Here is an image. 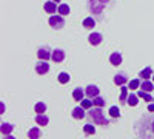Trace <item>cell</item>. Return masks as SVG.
Here are the masks:
<instances>
[{
  "label": "cell",
  "instance_id": "cell-1",
  "mask_svg": "<svg viewBox=\"0 0 154 139\" xmlns=\"http://www.w3.org/2000/svg\"><path fill=\"white\" fill-rule=\"evenodd\" d=\"M86 116L89 118V121H91V122H94V124H97V125H108V119L105 118L103 111H102V107L91 108Z\"/></svg>",
  "mask_w": 154,
  "mask_h": 139
},
{
  "label": "cell",
  "instance_id": "cell-2",
  "mask_svg": "<svg viewBox=\"0 0 154 139\" xmlns=\"http://www.w3.org/2000/svg\"><path fill=\"white\" fill-rule=\"evenodd\" d=\"M106 3H108V0H88V9L93 14H102Z\"/></svg>",
  "mask_w": 154,
  "mask_h": 139
},
{
  "label": "cell",
  "instance_id": "cell-3",
  "mask_svg": "<svg viewBox=\"0 0 154 139\" xmlns=\"http://www.w3.org/2000/svg\"><path fill=\"white\" fill-rule=\"evenodd\" d=\"M48 22H49L51 27L56 28V30H60V28L65 27V19L62 17V14H60V16H51Z\"/></svg>",
  "mask_w": 154,
  "mask_h": 139
},
{
  "label": "cell",
  "instance_id": "cell-4",
  "mask_svg": "<svg viewBox=\"0 0 154 139\" xmlns=\"http://www.w3.org/2000/svg\"><path fill=\"white\" fill-rule=\"evenodd\" d=\"M35 71H37L38 74H46V73L49 71L48 62L43 60V59H40V62H37V64H35Z\"/></svg>",
  "mask_w": 154,
  "mask_h": 139
},
{
  "label": "cell",
  "instance_id": "cell-5",
  "mask_svg": "<svg viewBox=\"0 0 154 139\" xmlns=\"http://www.w3.org/2000/svg\"><path fill=\"white\" fill-rule=\"evenodd\" d=\"M37 56H38V59L48 60V59H53V51H49V48H48V46H43V48H38Z\"/></svg>",
  "mask_w": 154,
  "mask_h": 139
},
{
  "label": "cell",
  "instance_id": "cell-6",
  "mask_svg": "<svg viewBox=\"0 0 154 139\" xmlns=\"http://www.w3.org/2000/svg\"><path fill=\"white\" fill-rule=\"evenodd\" d=\"M99 93H100V90H99L96 85H88V87L85 88V94H86V97H89V99H94L96 96H99Z\"/></svg>",
  "mask_w": 154,
  "mask_h": 139
},
{
  "label": "cell",
  "instance_id": "cell-7",
  "mask_svg": "<svg viewBox=\"0 0 154 139\" xmlns=\"http://www.w3.org/2000/svg\"><path fill=\"white\" fill-rule=\"evenodd\" d=\"M88 40H89V43H91V45H99L102 40H103V37H102L100 33H91V34H89V37H88Z\"/></svg>",
  "mask_w": 154,
  "mask_h": 139
},
{
  "label": "cell",
  "instance_id": "cell-8",
  "mask_svg": "<svg viewBox=\"0 0 154 139\" xmlns=\"http://www.w3.org/2000/svg\"><path fill=\"white\" fill-rule=\"evenodd\" d=\"M56 3L57 2H54V0H49V2L45 3V11L48 12V14H54L56 11H59V6Z\"/></svg>",
  "mask_w": 154,
  "mask_h": 139
},
{
  "label": "cell",
  "instance_id": "cell-9",
  "mask_svg": "<svg viewBox=\"0 0 154 139\" xmlns=\"http://www.w3.org/2000/svg\"><path fill=\"white\" fill-rule=\"evenodd\" d=\"M109 62H111V65H120L122 64V56H120V53L119 51H114V53H111V56H109Z\"/></svg>",
  "mask_w": 154,
  "mask_h": 139
},
{
  "label": "cell",
  "instance_id": "cell-10",
  "mask_svg": "<svg viewBox=\"0 0 154 139\" xmlns=\"http://www.w3.org/2000/svg\"><path fill=\"white\" fill-rule=\"evenodd\" d=\"M126 82H128V76L125 73H119V74L114 76V84L116 85H125Z\"/></svg>",
  "mask_w": 154,
  "mask_h": 139
},
{
  "label": "cell",
  "instance_id": "cell-11",
  "mask_svg": "<svg viewBox=\"0 0 154 139\" xmlns=\"http://www.w3.org/2000/svg\"><path fill=\"white\" fill-rule=\"evenodd\" d=\"M86 115H85V108L80 105V107H75L74 110H72V118L74 119H83Z\"/></svg>",
  "mask_w": 154,
  "mask_h": 139
},
{
  "label": "cell",
  "instance_id": "cell-12",
  "mask_svg": "<svg viewBox=\"0 0 154 139\" xmlns=\"http://www.w3.org/2000/svg\"><path fill=\"white\" fill-rule=\"evenodd\" d=\"M65 59V51L63 49H54L53 51V60L54 62H62Z\"/></svg>",
  "mask_w": 154,
  "mask_h": 139
},
{
  "label": "cell",
  "instance_id": "cell-13",
  "mask_svg": "<svg viewBox=\"0 0 154 139\" xmlns=\"http://www.w3.org/2000/svg\"><path fill=\"white\" fill-rule=\"evenodd\" d=\"M140 90H143V91H152L154 90V84L152 82H149L148 79H143V82L140 84Z\"/></svg>",
  "mask_w": 154,
  "mask_h": 139
},
{
  "label": "cell",
  "instance_id": "cell-14",
  "mask_svg": "<svg viewBox=\"0 0 154 139\" xmlns=\"http://www.w3.org/2000/svg\"><path fill=\"white\" fill-rule=\"evenodd\" d=\"M35 122L38 125H42V127H45V125L48 124V118L43 115V113H37V116H35Z\"/></svg>",
  "mask_w": 154,
  "mask_h": 139
},
{
  "label": "cell",
  "instance_id": "cell-15",
  "mask_svg": "<svg viewBox=\"0 0 154 139\" xmlns=\"http://www.w3.org/2000/svg\"><path fill=\"white\" fill-rule=\"evenodd\" d=\"M151 74H152L151 67H146V68H143L142 71L139 73V77H142V79H149V77H151Z\"/></svg>",
  "mask_w": 154,
  "mask_h": 139
},
{
  "label": "cell",
  "instance_id": "cell-16",
  "mask_svg": "<svg viewBox=\"0 0 154 139\" xmlns=\"http://www.w3.org/2000/svg\"><path fill=\"white\" fill-rule=\"evenodd\" d=\"M137 96H139V97H142V99H145L146 102H152V100H154V97H152L148 91H143V90L137 91Z\"/></svg>",
  "mask_w": 154,
  "mask_h": 139
},
{
  "label": "cell",
  "instance_id": "cell-17",
  "mask_svg": "<svg viewBox=\"0 0 154 139\" xmlns=\"http://www.w3.org/2000/svg\"><path fill=\"white\" fill-rule=\"evenodd\" d=\"M137 99H139L137 94L130 93V94H128V99H126V104H130L131 107H136V105H137Z\"/></svg>",
  "mask_w": 154,
  "mask_h": 139
},
{
  "label": "cell",
  "instance_id": "cell-18",
  "mask_svg": "<svg viewBox=\"0 0 154 139\" xmlns=\"http://www.w3.org/2000/svg\"><path fill=\"white\" fill-rule=\"evenodd\" d=\"M72 97H74V100H77V102H82V99H83L82 88H75V90L72 91Z\"/></svg>",
  "mask_w": 154,
  "mask_h": 139
},
{
  "label": "cell",
  "instance_id": "cell-19",
  "mask_svg": "<svg viewBox=\"0 0 154 139\" xmlns=\"http://www.w3.org/2000/svg\"><path fill=\"white\" fill-rule=\"evenodd\" d=\"M0 130H2V134H6V136H9V133H11L12 130H14V127H12L11 124H6V122H3V124H2V128H0Z\"/></svg>",
  "mask_w": 154,
  "mask_h": 139
},
{
  "label": "cell",
  "instance_id": "cell-20",
  "mask_svg": "<svg viewBox=\"0 0 154 139\" xmlns=\"http://www.w3.org/2000/svg\"><path fill=\"white\" fill-rule=\"evenodd\" d=\"M83 27H85V28H94V27H96V20H94L93 17H86V19L83 20Z\"/></svg>",
  "mask_w": 154,
  "mask_h": 139
},
{
  "label": "cell",
  "instance_id": "cell-21",
  "mask_svg": "<svg viewBox=\"0 0 154 139\" xmlns=\"http://www.w3.org/2000/svg\"><path fill=\"white\" fill-rule=\"evenodd\" d=\"M57 79H59V82H60V84H68V82H69V79H71V76H69L68 73H60Z\"/></svg>",
  "mask_w": 154,
  "mask_h": 139
},
{
  "label": "cell",
  "instance_id": "cell-22",
  "mask_svg": "<svg viewBox=\"0 0 154 139\" xmlns=\"http://www.w3.org/2000/svg\"><path fill=\"white\" fill-rule=\"evenodd\" d=\"M40 130H38V128H31L29 131H28V137L29 139H37V137H40Z\"/></svg>",
  "mask_w": 154,
  "mask_h": 139
},
{
  "label": "cell",
  "instance_id": "cell-23",
  "mask_svg": "<svg viewBox=\"0 0 154 139\" xmlns=\"http://www.w3.org/2000/svg\"><path fill=\"white\" fill-rule=\"evenodd\" d=\"M59 14L68 16V14H69V6H68V5H59Z\"/></svg>",
  "mask_w": 154,
  "mask_h": 139
},
{
  "label": "cell",
  "instance_id": "cell-24",
  "mask_svg": "<svg viewBox=\"0 0 154 139\" xmlns=\"http://www.w3.org/2000/svg\"><path fill=\"white\" fill-rule=\"evenodd\" d=\"M83 131H85V134H94L96 128L93 127L91 124H86V125H83Z\"/></svg>",
  "mask_w": 154,
  "mask_h": 139
},
{
  "label": "cell",
  "instance_id": "cell-25",
  "mask_svg": "<svg viewBox=\"0 0 154 139\" xmlns=\"http://www.w3.org/2000/svg\"><path fill=\"white\" fill-rule=\"evenodd\" d=\"M34 110H35V113H45L46 111V105L43 102H37L35 107H34Z\"/></svg>",
  "mask_w": 154,
  "mask_h": 139
},
{
  "label": "cell",
  "instance_id": "cell-26",
  "mask_svg": "<svg viewBox=\"0 0 154 139\" xmlns=\"http://www.w3.org/2000/svg\"><path fill=\"white\" fill-rule=\"evenodd\" d=\"M109 116L111 118H119L120 116V110L117 107H111L109 108Z\"/></svg>",
  "mask_w": 154,
  "mask_h": 139
},
{
  "label": "cell",
  "instance_id": "cell-27",
  "mask_svg": "<svg viewBox=\"0 0 154 139\" xmlns=\"http://www.w3.org/2000/svg\"><path fill=\"white\" fill-rule=\"evenodd\" d=\"M93 102H94L96 107H103V105H105V99H102L100 96H96V97L93 99Z\"/></svg>",
  "mask_w": 154,
  "mask_h": 139
},
{
  "label": "cell",
  "instance_id": "cell-28",
  "mask_svg": "<svg viewBox=\"0 0 154 139\" xmlns=\"http://www.w3.org/2000/svg\"><path fill=\"white\" fill-rule=\"evenodd\" d=\"M128 99V88L126 87H122V93H120V102H126Z\"/></svg>",
  "mask_w": 154,
  "mask_h": 139
},
{
  "label": "cell",
  "instance_id": "cell-29",
  "mask_svg": "<svg viewBox=\"0 0 154 139\" xmlns=\"http://www.w3.org/2000/svg\"><path fill=\"white\" fill-rule=\"evenodd\" d=\"M139 87H140V81H139V79L130 81V90H137Z\"/></svg>",
  "mask_w": 154,
  "mask_h": 139
},
{
  "label": "cell",
  "instance_id": "cell-30",
  "mask_svg": "<svg viewBox=\"0 0 154 139\" xmlns=\"http://www.w3.org/2000/svg\"><path fill=\"white\" fill-rule=\"evenodd\" d=\"M83 108H91L93 105H94V102H91V100H89V97L88 99H82V104H80Z\"/></svg>",
  "mask_w": 154,
  "mask_h": 139
},
{
  "label": "cell",
  "instance_id": "cell-31",
  "mask_svg": "<svg viewBox=\"0 0 154 139\" xmlns=\"http://www.w3.org/2000/svg\"><path fill=\"white\" fill-rule=\"evenodd\" d=\"M148 111H151V113L154 111V104H149V105H148Z\"/></svg>",
  "mask_w": 154,
  "mask_h": 139
},
{
  "label": "cell",
  "instance_id": "cell-32",
  "mask_svg": "<svg viewBox=\"0 0 154 139\" xmlns=\"http://www.w3.org/2000/svg\"><path fill=\"white\" fill-rule=\"evenodd\" d=\"M151 130H152V134H154V119H152V122H151Z\"/></svg>",
  "mask_w": 154,
  "mask_h": 139
},
{
  "label": "cell",
  "instance_id": "cell-33",
  "mask_svg": "<svg viewBox=\"0 0 154 139\" xmlns=\"http://www.w3.org/2000/svg\"><path fill=\"white\" fill-rule=\"evenodd\" d=\"M54 2H57V3H59V2H60V0H54Z\"/></svg>",
  "mask_w": 154,
  "mask_h": 139
}]
</instances>
